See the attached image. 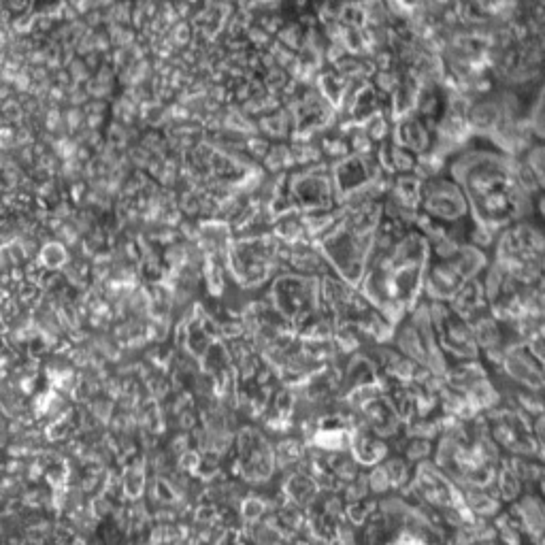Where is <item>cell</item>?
<instances>
[{
  "mask_svg": "<svg viewBox=\"0 0 545 545\" xmlns=\"http://www.w3.org/2000/svg\"><path fill=\"white\" fill-rule=\"evenodd\" d=\"M39 260L43 262V267L49 269V271H58L62 267H66V264L71 262V254L69 250H66V245L58 239H52L41 245V254H39Z\"/></svg>",
  "mask_w": 545,
  "mask_h": 545,
  "instance_id": "8",
  "label": "cell"
},
{
  "mask_svg": "<svg viewBox=\"0 0 545 545\" xmlns=\"http://www.w3.org/2000/svg\"><path fill=\"white\" fill-rule=\"evenodd\" d=\"M288 190L294 207L303 213L337 207V194L328 162L292 169L288 173Z\"/></svg>",
  "mask_w": 545,
  "mask_h": 545,
  "instance_id": "4",
  "label": "cell"
},
{
  "mask_svg": "<svg viewBox=\"0 0 545 545\" xmlns=\"http://www.w3.org/2000/svg\"><path fill=\"white\" fill-rule=\"evenodd\" d=\"M448 305L456 316L465 320L467 324H473L484 316H490V301L484 292L480 277H475L462 286L448 301Z\"/></svg>",
  "mask_w": 545,
  "mask_h": 545,
  "instance_id": "5",
  "label": "cell"
},
{
  "mask_svg": "<svg viewBox=\"0 0 545 545\" xmlns=\"http://www.w3.org/2000/svg\"><path fill=\"white\" fill-rule=\"evenodd\" d=\"M420 213L445 228L469 233L473 224V213L462 188L448 175H437L422 181Z\"/></svg>",
  "mask_w": 545,
  "mask_h": 545,
  "instance_id": "3",
  "label": "cell"
},
{
  "mask_svg": "<svg viewBox=\"0 0 545 545\" xmlns=\"http://www.w3.org/2000/svg\"><path fill=\"white\" fill-rule=\"evenodd\" d=\"M488 264V252L467 241L448 260L428 258V269L424 277V299L448 303L462 286L471 282V279L480 277Z\"/></svg>",
  "mask_w": 545,
  "mask_h": 545,
  "instance_id": "2",
  "label": "cell"
},
{
  "mask_svg": "<svg viewBox=\"0 0 545 545\" xmlns=\"http://www.w3.org/2000/svg\"><path fill=\"white\" fill-rule=\"evenodd\" d=\"M428 258V241L418 230L384 213L358 290L396 326L424 299Z\"/></svg>",
  "mask_w": 545,
  "mask_h": 545,
  "instance_id": "1",
  "label": "cell"
},
{
  "mask_svg": "<svg viewBox=\"0 0 545 545\" xmlns=\"http://www.w3.org/2000/svg\"><path fill=\"white\" fill-rule=\"evenodd\" d=\"M367 480H369V490H371L373 497H384V494L394 492L392 482H390V477H388L382 462H379V465H373L367 471Z\"/></svg>",
  "mask_w": 545,
  "mask_h": 545,
  "instance_id": "9",
  "label": "cell"
},
{
  "mask_svg": "<svg viewBox=\"0 0 545 545\" xmlns=\"http://www.w3.org/2000/svg\"><path fill=\"white\" fill-rule=\"evenodd\" d=\"M350 454L360 467L371 469L390 454V445L369 428H350Z\"/></svg>",
  "mask_w": 545,
  "mask_h": 545,
  "instance_id": "6",
  "label": "cell"
},
{
  "mask_svg": "<svg viewBox=\"0 0 545 545\" xmlns=\"http://www.w3.org/2000/svg\"><path fill=\"white\" fill-rule=\"evenodd\" d=\"M420 196H422V179H418L414 173L396 175L392 177V186H390V192L386 194V201H390L396 207L420 211Z\"/></svg>",
  "mask_w": 545,
  "mask_h": 545,
  "instance_id": "7",
  "label": "cell"
}]
</instances>
